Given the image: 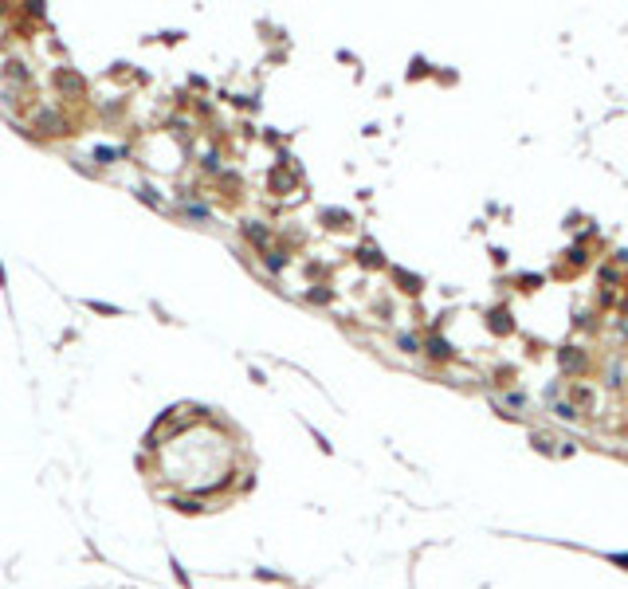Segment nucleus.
<instances>
[{
	"label": "nucleus",
	"mask_w": 628,
	"mask_h": 589,
	"mask_svg": "<svg viewBox=\"0 0 628 589\" xmlns=\"http://www.w3.org/2000/svg\"><path fill=\"white\" fill-rule=\"evenodd\" d=\"M609 562H613V566H621V570H628V554H609Z\"/></svg>",
	"instance_id": "obj_1"
}]
</instances>
